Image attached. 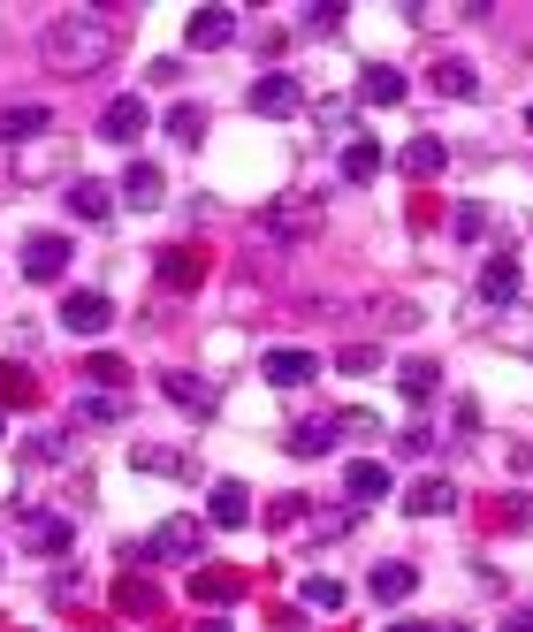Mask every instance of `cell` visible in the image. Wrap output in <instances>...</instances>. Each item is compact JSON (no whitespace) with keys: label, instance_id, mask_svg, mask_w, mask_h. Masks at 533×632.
<instances>
[{"label":"cell","instance_id":"obj_1","mask_svg":"<svg viewBox=\"0 0 533 632\" xmlns=\"http://www.w3.org/2000/svg\"><path fill=\"white\" fill-rule=\"evenodd\" d=\"M115 46H123V23L100 15V8H69V15H54V23L38 31V61H46L54 77H92V69L115 61Z\"/></svg>","mask_w":533,"mask_h":632},{"label":"cell","instance_id":"obj_2","mask_svg":"<svg viewBox=\"0 0 533 632\" xmlns=\"http://www.w3.org/2000/svg\"><path fill=\"white\" fill-rule=\"evenodd\" d=\"M198 549H206V518H190V510H183V518H161V526H153V541H146V556H153V564H190Z\"/></svg>","mask_w":533,"mask_h":632},{"label":"cell","instance_id":"obj_3","mask_svg":"<svg viewBox=\"0 0 533 632\" xmlns=\"http://www.w3.org/2000/svg\"><path fill=\"white\" fill-rule=\"evenodd\" d=\"M146 123H153V115H146V92H123V100H107L100 138H107V146H138V138H146Z\"/></svg>","mask_w":533,"mask_h":632},{"label":"cell","instance_id":"obj_4","mask_svg":"<svg viewBox=\"0 0 533 632\" xmlns=\"http://www.w3.org/2000/svg\"><path fill=\"white\" fill-rule=\"evenodd\" d=\"M61 328H69V335H107V328H115V306H107L100 290H69V298H61Z\"/></svg>","mask_w":533,"mask_h":632},{"label":"cell","instance_id":"obj_5","mask_svg":"<svg viewBox=\"0 0 533 632\" xmlns=\"http://www.w3.org/2000/svg\"><path fill=\"white\" fill-rule=\"evenodd\" d=\"M69 275V237H31L23 244V283H61Z\"/></svg>","mask_w":533,"mask_h":632},{"label":"cell","instance_id":"obj_6","mask_svg":"<svg viewBox=\"0 0 533 632\" xmlns=\"http://www.w3.org/2000/svg\"><path fill=\"white\" fill-rule=\"evenodd\" d=\"M161 198H169V175H161L153 160H130V168H123V206H138V214H153Z\"/></svg>","mask_w":533,"mask_h":632},{"label":"cell","instance_id":"obj_7","mask_svg":"<svg viewBox=\"0 0 533 632\" xmlns=\"http://www.w3.org/2000/svg\"><path fill=\"white\" fill-rule=\"evenodd\" d=\"M15 518H23V549H38V556H61V549H69V518L23 510V503H15Z\"/></svg>","mask_w":533,"mask_h":632},{"label":"cell","instance_id":"obj_8","mask_svg":"<svg viewBox=\"0 0 533 632\" xmlns=\"http://www.w3.org/2000/svg\"><path fill=\"white\" fill-rule=\"evenodd\" d=\"M244 100H252V115H298V77L267 69V77H259V84H252Z\"/></svg>","mask_w":533,"mask_h":632},{"label":"cell","instance_id":"obj_9","mask_svg":"<svg viewBox=\"0 0 533 632\" xmlns=\"http://www.w3.org/2000/svg\"><path fill=\"white\" fill-rule=\"evenodd\" d=\"M519 290H526V275H519V260H511V252L480 260V298H488V306H511Z\"/></svg>","mask_w":533,"mask_h":632},{"label":"cell","instance_id":"obj_10","mask_svg":"<svg viewBox=\"0 0 533 632\" xmlns=\"http://www.w3.org/2000/svg\"><path fill=\"white\" fill-rule=\"evenodd\" d=\"M259 374H267L275 389H305V381L321 374V358H313V351H267V358H259Z\"/></svg>","mask_w":533,"mask_h":632},{"label":"cell","instance_id":"obj_11","mask_svg":"<svg viewBox=\"0 0 533 632\" xmlns=\"http://www.w3.org/2000/svg\"><path fill=\"white\" fill-rule=\"evenodd\" d=\"M61 206H69L77 221H107V214H115V191H107V183H92V175H77V183L61 191Z\"/></svg>","mask_w":533,"mask_h":632},{"label":"cell","instance_id":"obj_12","mask_svg":"<svg viewBox=\"0 0 533 632\" xmlns=\"http://www.w3.org/2000/svg\"><path fill=\"white\" fill-rule=\"evenodd\" d=\"M46 123H54V115H46L38 100H8V107H0V146H23V138H38Z\"/></svg>","mask_w":533,"mask_h":632},{"label":"cell","instance_id":"obj_13","mask_svg":"<svg viewBox=\"0 0 533 632\" xmlns=\"http://www.w3.org/2000/svg\"><path fill=\"white\" fill-rule=\"evenodd\" d=\"M404 510H412V518H442V510H457V487H450L442 473H427V480H412Z\"/></svg>","mask_w":533,"mask_h":632},{"label":"cell","instance_id":"obj_14","mask_svg":"<svg viewBox=\"0 0 533 632\" xmlns=\"http://www.w3.org/2000/svg\"><path fill=\"white\" fill-rule=\"evenodd\" d=\"M183 38H190L198 54H206V46H229V38H236V15H229V8H198V15L183 23Z\"/></svg>","mask_w":533,"mask_h":632},{"label":"cell","instance_id":"obj_15","mask_svg":"<svg viewBox=\"0 0 533 632\" xmlns=\"http://www.w3.org/2000/svg\"><path fill=\"white\" fill-rule=\"evenodd\" d=\"M336 435H344V420H298L290 427V458H328Z\"/></svg>","mask_w":533,"mask_h":632},{"label":"cell","instance_id":"obj_16","mask_svg":"<svg viewBox=\"0 0 533 632\" xmlns=\"http://www.w3.org/2000/svg\"><path fill=\"white\" fill-rule=\"evenodd\" d=\"M206 518L229 533V526H244V518H252V495H244L236 480H213V495H206Z\"/></svg>","mask_w":533,"mask_h":632},{"label":"cell","instance_id":"obj_17","mask_svg":"<svg viewBox=\"0 0 533 632\" xmlns=\"http://www.w3.org/2000/svg\"><path fill=\"white\" fill-rule=\"evenodd\" d=\"M412 587H419V564H373V572H366V595H373V602H404Z\"/></svg>","mask_w":533,"mask_h":632},{"label":"cell","instance_id":"obj_18","mask_svg":"<svg viewBox=\"0 0 533 632\" xmlns=\"http://www.w3.org/2000/svg\"><path fill=\"white\" fill-rule=\"evenodd\" d=\"M344 487H351V503H381L396 480H389V466H381V458H358V466H344Z\"/></svg>","mask_w":533,"mask_h":632},{"label":"cell","instance_id":"obj_19","mask_svg":"<svg viewBox=\"0 0 533 632\" xmlns=\"http://www.w3.org/2000/svg\"><path fill=\"white\" fill-rule=\"evenodd\" d=\"M161 389H169V404H183V412H198V420H206V412H213V381H198V374H161Z\"/></svg>","mask_w":533,"mask_h":632},{"label":"cell","instance_id":"obj_20","mask_svg":"<svg viewBox=\"0 0 533 632\" xmlns=\"http://www.w3.org/2000/svg\"><path fill=\"white\" fill-rule=\"evenodd\" d=\"M427 84H434L442 100H473V92H480V77H473V61H450V54H442V61L427 69Z\"/></svg>","mask_w":533,"mask_h":632},{"label":"cell","instance_id":"obj_21","mask_svg":"<svg viewBox=\"0 0 533 632\" xmlns=\"http://www.w3.org/2000/svg\"><path fill=\"white\" fill-rule=\"evenodd\" d=\"M396 168L427 183V175H442V168H450V146H442V138H412V146L396 153Z\"/></svg>","mask_w":533,"mask_h":632},{"label":"cell","instance_id":"obj_22","mask_svg":"<svg viewBox=\"0 0 533 632\" xmlns=\"http://www.w3.org/2000/svg\"><path fill=\"white\" fill-rule=\"evenodd\" d=\"M396 389H404V404H427V397L442 389V366H434V358H404V374H396Z\"/></svg>","mask_w":533,"mask_h":632},{"label":"cell","instance_id":"obj_23","mask_svg":"<svg viewBox=\"0 0 533 632\" xmlns=\"http://www.w3.org/2000/svg\"><path fill=\"white\" fill-rule=\"evenodd\" d=\"M206 275V252H190V244H176V252H161V283L169 290H190Z\"/></svg>","mask_w":533,"mask_h":632},{"label":"cell","instance_id":"obj_24","mask_svg":"<svg viewBox=\"0 0 533 632\" xmlns=\"http://www.w3.org/2000/svg\"><path fill=\"white\" fill-rule=\"evenodd\" d=\"M358 92H366L373 107H396V100H404V69H389V61H373V69L358 77Z\"/></svg>","mask_w":533,"mask_h":632},{"label":"cell","instance_id":"obj_25","mask_svg":"<svg viewBox=\"0 0 533 632\" xmlns=\"http://www.w3.org/2000/svg\"><path fill=\"white\" fill-rule=\"evenodd\" d=\"M130 466H138V473H190V458L169 450V443H138V450H130Z\"/></svg>","mask_w":533,"mask_h":632},{"label":"cell","instance_id":"obj_26","mask_svg":"<svg viewBox=\"0 0 533 632\" xmlns=\"http://www.w3.org/2000/svg\"><path fill=\"white\" fill-rule=\"evenodd\" d=\"M373 175H381V146H373V138H351V146H344V183H373Z\"/></svg>","mask_w":533,"mask_h":632},{"label":"cell","instance_id":"obj_27","mask_svg":"<svg viewBox=\"0 0 533 632\" xmlns=\"http://www.w3.org/2000/svg\"><path fill=\"white\" fill-rule=\"evenodd\" d=\"M84 381H100V389H123V381H130V358H115V351H92V358H84Z\"/></svg>","mask_w":533,"mask_h":632},{"label":"cell","instance_id":"obj_28","mask_svg":"<svg viewBox=\"0 0 533 632\" xmlns=\"http://www.w3.org/2000/svg\"><path fill=\"white\" fill-rule=\"evenodd\" d=\"M190 602H236V572H190Z\"/></svg>","mask_w":533,"mask_h":632},{"label":"cell","instance_id":"obj_29","mask_svg":"<svg viewBox=\"0 0 533 632\" xmlns=\"http://www.w3.org/2000/svg\"><path fill=\"white\" fill-rule=\"evenodd\" d=\"M305 610H328V618H336V610H344V579L313 572V579H305Z\"/></svg>","mask_w":533,"mask_h":632},{"label":"cell","instance_id":"obj_30","mask_svg":"<svg viewBox=\"0 0 533 632\" xmlns=\"http://www.w3.org/2000/svg\"><path fill=\"white\" fill-rule=\"evenodd\" d=\"M169 138H176V146H198V138H206V107H169Z\"/></svg>","mask_w":533,"mask_h":632},{"label":"cell","instance_id":"obj_31","mask_svg":"<svg viewBox=\"0 0 533 632\" xmlns=\"http://www.w3.org/2000/svg\"><path fill=\"white\" fill-rule=\"evenodd\" d=\"M450 229H457V244H480V237H488V206H480V198H465Z\"/></svg>","mask_w":533,"mask_h":632},{"label":"cell","instance_id":"obj_32","mask_svg":"<svg viewBox=\"0 0 533 632\" xmlns=\"http://www.w3.org/2000/svg\"><path fill=\"white\" fill-rule=\"evenodd\" d=\"M107 420H123L115 397H77V427H107Z\"/></svg>","mask_w":533,"mask_h":632},{"label":"cell","instance_id":"obj_33","mask_svg":"<svg viewBox=\"0 0 533 632\" xmlns=\"http://www.w3.org/2000/svg\"><path fill=\"white\" fill-rule=\"evenodd\" d=\"M115 602H123L130 618H153V610H161V595H153V587H138V579H123V587H115Z\"/></svg>","mask_w":533,"mask_h":632},{"label":"cell","instance_id":"obj_34","mask_svg":"<svg viewBox=\"0 0 533 632\" xmlns=\"http://www.w3.org/2000/svg\"><path fill=\"white\" fill-rule=\"evenodd\" d=\"M31 397H38V381L23 366H0V404H31Z\"/></svg>","mask_w":533,"mask_h":632},{"label":"cell","instance_id":"obj_35","mask_svg":"<svg viewBox=\"0 0 533 632\" xmlns=\"http://www.w3.org/2000/svg\"><path fill=\"white\" fill-rule=\"evenodd\" d=\"M336 366H344V374H373V366H381V351H373V343H351Z\"/></svg>","mask_w":533,"mask_h":632},{"label":"cell","instance_id":"obj_36","mask_svg":"<svg viewBox=\"0 0 533 632\" xmlns=\"http://www.w3.org/2000/svg\"><path fill=\"white\" fill-rule=\"evenodd\" d=\"M336 23H344V8H336V0H321V8H305V31H336Z\"/></svg>","mask_w":533,"mask_h":632},{"label":"cell","instance_id":"obj_37","mask_svg":"<svg viewBox=\"0 0 533 632\" xmlns=\"http://www.w3.org/2000/svg\"><path fill=\"white\" fill-rule=\"evenodd\" d=\"M396 450H404V458H427V450H434V435H427V427H404V435H396Z\"/></svg>","mask_w":533,"mask_h":632},{"label":"cell","instance_id":"obj_38","mask_svg":"<svg viewBox=\"0 0 533 632\" xmlns=\"http://www.w3.org/2000/svg\"><path fill=\"white\" fill-rule=\"evenodd\" d=\"M290 518H305V495H275V510H267V526H290Z\"/></svg>","mask_w":533,"mask_h":632},{"label":"cell","instance_id":"obj_39","mask_svg":"<svg viewBox=\"0 0 533 632\" xmlns=\"http://www.w3.org/2000/svg\"><path fill=\"white\" fill-rule=\"evenodd\" d=\"M503 632H533V610H511V618H503Z\"/></svg>","mask_w":533,"mask_h":632},{"label":"cell","instance_id":"obj_40","mask_svg":"<svg viewBox=\"0 0 533 632\" xmlns=\"http://www.w3.org/2000/svg\"><path fill=\"white\" fill-rule=\"evenodd\" d=\"M198 632H229V625H221V618H206V625H198Z\"/></svg>","mask_w":533,"mask_h":632},{"label":"cell","instance_id":"obj_41","mask_svg":"<svg viewBox=\"0 0 533 632\" xmlns=\"http://www.w3.org/2000/svg\"><path fill=\"white\" fill-rule=\"evenodd\" d=\"M389 632H427V625H389Z\"/></svg>","mask_w":533,"mask_h":632},{"label":"cell","instance_id":"obj_42","mask_svg":"<svg viewBox=\"0 0 533 632\" xmlns=\"http://www.w3.org/2000/svg\"><path fill=\"white\" fill-rule=\"evenodd\" d=\"M526 130H533V107H526Z\"/></svg>","mask_w":533,"mask_h":632}]
</instances>
